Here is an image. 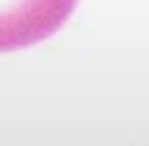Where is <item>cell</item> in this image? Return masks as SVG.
I'll return each instance as SVG.
<instances>
[{"label":"cell","instance_id":"cell-1","mask_svg":"<svg viewBox=\"0 0 149 146\" xmlns=\"http://www.w3.org/2000/svg\"><path fill=\"white\" fill-rule=\"evenodd\" d=\"M77 0H0V53L50 39L72 17Z\"/></svg>","mask_w":149,"mask_h":146}]
</instances>
